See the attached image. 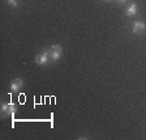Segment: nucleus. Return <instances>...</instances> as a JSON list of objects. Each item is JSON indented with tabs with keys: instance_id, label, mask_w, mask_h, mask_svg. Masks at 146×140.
I'll return each instance as SVG.
<instances>
[{
	"instance_id": "nucleus-1",
	"label": "nucleus",
	"mask_w": 146,
	"mask_h": 140,
	"mask_svg": "<svg viewBox=\"0 0 146 140\" xmlns=\"http://www.w3.org/2000/svg\"><path fill=\"white\" fill-rule=\"evenodd\" d=\"M17 106L13 102H3L1 104V114L3 117H8V115H15Z\"/></svg>"
},
{
	"instance_id": "nucleus-2",
	"label": "nucleus",
	"mask_w": 146,
	"mask_h": 140,
	"mask_svg": "<svg viewBox=\"0 0 146 140\" xmlns=\"http://www.w3.org/2000/svg\"><path fill=\"white\" fill-rule=\"evenodd\" d=\"M50 60V51L48 50H42L39 54L35 56V63L38 66H46Z\"/></svg>"
},
{
	"instance_id": "nucleus-3",
	"label": "nucleus",
	"mask_w": 146,
	"mask_h": 140,
	"mask_svg": "<svg viewBox=\"0 0 146 140\" xmlns=\"http://www.w3.org/2000/svg\"><path fill=\"white\" fill-rule=\"evenodd\" d=\"M145 30H146V25L142 21H136L133 24V27H132V31L134 34H142Z\"/></svg>"
},
{
	"instance_id": "nucleus-4",
	"label": "nucleus",
	"mask_w": 146,
	"mask_h": 140,
	"mask_svg": "<svg viewBox=\"0 0 146 140\" xmlns=\"http://www.w3.org/2000/svg\"><path fill=\"white\" fill-rule=\"evenodd\" d=\"M24 86V80L22 79H15L11 82V90L12 92H18Z\"/></svg>"
},
{
	"instance_id": "nucleus-5",
	"label": "nucleus",
	"mask_w": 146,
	"mask_h": 140,
	"mask_svg": "<svg viewBox=\"0 0 146 140\" xmlns=\"http://www.w3.org/2000/svg\"><path fill=\"white\" fill-rule=\"evenodd\" d=\"M137 11H138L137 4L131 3L129 4V7L127 8V11H125V16H127V17H133L134 15H137Z\"/></svg>"
},
{
	"instance_id": "nucleus-6",
	"label": "nucleus",
	"mask_w": 146,
	"mask_h": 140,
	"mask_svg": "<svg viewBox=\"0 0 146 140\" xmlns=\"http://www.w3.org/2000/svg\"><path fill=\"white\" fill-rule=\"evenodd\" d=\"M50 51H51V52H58V54H61L63 49H61V46H59V45H52L51 47H50Z\"/></svg>"
},
{
	"instance_id": "nucleus-7",
	"label": "nucleus",
	"mask_w": 146,
	"mask_h": 140,
	"mask_svg": "<svg viewBox=\"0 0 146 140\" xmlns=\"http://www.w3.org/2000/svg\"><path fill=\"white\" fill-rule=\"evenodd\" d=\"M8 5H11V7H17V0H8Z\"/></svg>"
},
{
	"instance_id": "nucleus-8",
	"label": "nucleus",
	"mask_w": 146,
	"mask_h": 140,
	"mask_svg": "<svg viewBox=\"0 0 146 140\" xmlns=\"http://www.w3.org/2000/svg\"><path fill=\"white\" fill-rule=\"evenodd\" d=\"M117 1H119V3H120V4H123V3H125L127 0H117Z\"/></svg>"
},
{
	"instance_id": "nucleus-9",
	"label": "nucleus",
	"mask_w": 146,
	"mask_h": 140,
	"mask_svg": "<svg viewBox=\"0 0 146 140\" xmlns=\"http://www.w3.org/2000/svg\"><path fill=\"white\" fill-rule=\"evenodd\" d=\"M107 1H110V0H107Z\"/></svg>"
}]
</instances>
